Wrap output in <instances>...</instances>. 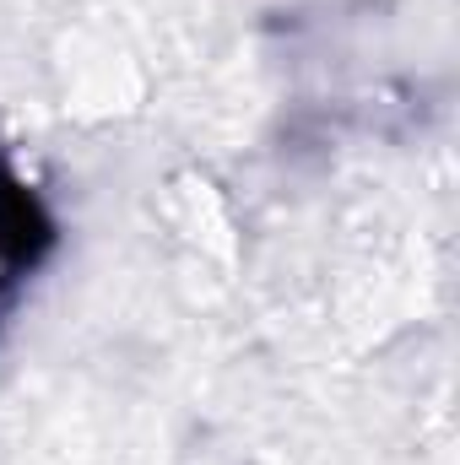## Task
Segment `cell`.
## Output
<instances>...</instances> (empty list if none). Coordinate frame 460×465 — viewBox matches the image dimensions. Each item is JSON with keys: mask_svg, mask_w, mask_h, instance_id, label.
Masks as SVG:
<instances>
[{"mask_svg": "<svg viewBox=\"0 0 460 465\" xmlns=\"http://www.w3.org/2000/svg\"><path fill=\"white\" fill-rule=\"evenodd\" d=\"M44 238H49V228H44L38 201H33L16 179L0 173V314L11 309V298H16L22 276L33 271Z\"/></svg>", "mask_w": 460, "mask_h": 465, "instance_id": "cell-1", "label": "cell"}]
</instances>
